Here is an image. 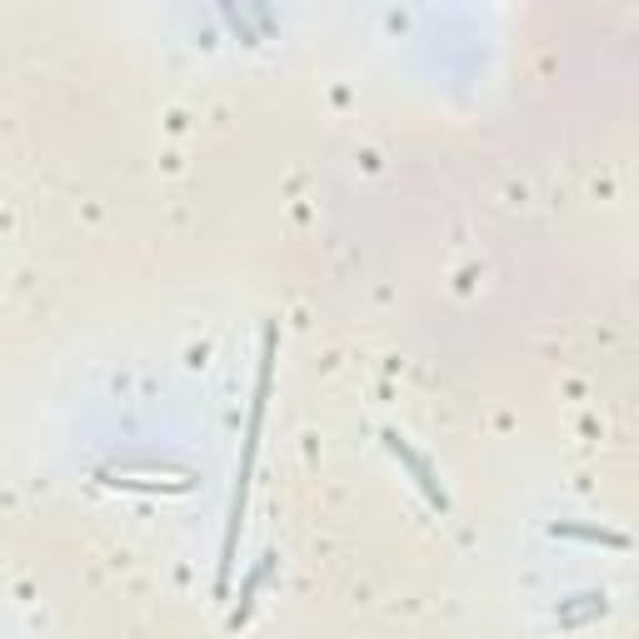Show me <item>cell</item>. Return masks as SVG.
Here are the masks:
<instances>
[{
    "mask_svg": "<svg viewBox=\"0 0 639 639\" xmlns=\"http://www.w3.org/2000/svg\"><path fill=\"white\" fill-rule=\"evenodd\" d=\"M379 439H385V449H389V455H395L399 465L409 469V479H415V485H419V495H425L429 505H435L439 515H445V509H449V495H445V485H439V479H435V469H429V459L419 455V449L409 445V439H399L395 429H385V435H379Z\"/></svg>",
    "mask_w": 639,
    "mask_h": 639,
    "instance_id": "6da1fadb",
    "label": "cell"
},
{
    "mask_svg": "<svg viewBox=\"0 0 639 639\" xmlns=\"http://www.w3.org/2000/svg\"><path fill=\"white\" fill-rule=\"evenodd\" d=\"M270 569H275V555H260V559H255V569H250V575H245V585H240V605L230 609V619H225L230 629H240V625H245V619H250V609H255V595H260V589H265Z\"/></svg>",
    "mask_w": 639,
    "mask_h": 639,
    "instance_id": "7a4b0ae2",
    "label": "cell"
},
{
    "mask_svg": "<svg viewBox=\"0 0 639 639\" xmlns=\"http://www.w3.org/2000/svg\"><path fill=\"white\" fill-rule=\"evenodd\" d=\"M555 539H589V545H609V549H625L629 539L615 535V529H595V525H549Z\"/></svg>",
    "mask_w": 639,
    "mask_h": 639,
    "instance_id": "3957f363",
    "label": "cell"
},
{
    "mask_svg": "<svg viewBox=\"0 0 639 639\" xmlns=\"http://www.w3.org/2000/svg\"><path fill=\"white\" fill-rule=\"evenodd\" d=\"M585 605H575V609H559V625H585V619H595V615H605V599L599 595H579Z\"/></svg>",
    "mask_w": 639,
    "mask_h": 639,
    "instance_id": "277c9868",
    "label": "cell"
}]
</instances>
